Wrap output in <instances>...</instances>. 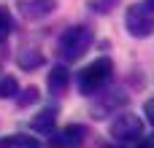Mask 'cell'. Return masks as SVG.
Segmentation results:
<instances>
[{"label": "cell", "instance_id": "cell-18", "mask_svg": "<svg viewBox=\"0 0 154 148\" xmlns=\"http://www.w3.org/2000/svg\"><path fill=\"white\" fill-rule=\"evenodd\" d=\"M143 3H146V5H149V8L154 11V0H143Z\"/></svg>", "mask_w": 154, "mask_h": 148}, {"label": "cell", "instance_id": "cell-3", "mask_svg": "<svg viewBox=\"0 0 154 148\" xmlns=\"http://www.w3.org/2000/svg\"><path fill=\"white\" fill-rule=\"evenodd\" d=\"M125 27L133 38H149L154 32V11L146 3H133L125 11Z\"/></svg>", "mask_w": 154, "mask_h": 148}, {"label": "cell", "instance_id": "cell-12", "mask_svg": "<svg viewBox=\"0 0 154 148\" xmlns=\"http://www.w3.org/2000/svg\"><path fill=\"white\" fill-rule=\"evenodd\" d=\"M11 32H14V16L8 8L0 5V43H5L11 38Z\"/></svg>", "mask_w": 154, "mask_h": 148}, {"label": "cell", "instance_id": "cell-1", "mask_svg": "<svg viewBox=\"0 0 154 148\" xmlns=\"http://www.w3.org/2000/svg\"><path fill=\"white\" fill-rule=\"evenodd\" d=\"M92 43H95V30L89 24H73V27H68L60 35L57 51H60V57L65 62H76V59H81L89 51Z\"/></svg>", "mask_w": 154, "mask_h": 148}, {"label": "cell", "instance_id": "cell-11", "mask_svg": "<svg viewBox=\"0 0 154 148\" xmlns=\"http://www.w3.org/2000/svg\"><path fill=\"white\" fill-rule=\"evenodd\" d=\"M19 92V81L14 75H3L0 78V100H14Z\"/></svg>", "mask_w": 154, "mask_h": 148}, {"label": "cell", "instance_id": "cell-2", "mask_svg": "<svg viewBox=\"0 0 154 148\" xmlns=\"http://www.w3.org/2000/svg\"><path fill=\"white\" fill-rule=\"evenodd\" d=\"M114 78V62L108 57H97L95 62H89L79 75H76V86L84 97H92L97 94L103 86H108Z\"/></svg>", "mask_w": 154, "mask_h": 148}, {"label": "cell", "instance_id": "cell-14", "mask_svg": "<svg viewBox=\"0 0 154 148\" xmlns=\"http://www.w3.org/2000/svg\"><path fill=\"white\" fill-rule=\"evenodd\" d=\"M38 97H41V92L35 89V86H27V89H22V92H16V105L19 108H27V105H32V102H38Z\"/></svg>", "mask_w": 154, "mask_h": 148}, {"label": "cell", "instance_id": "cell-10", "mask_svg": "<svg viewBox=\"0 0 154 148\" xmlns=\"http://www.w3.org/2000/svg\"><path fill=\"white\" fill-rule=\"evenodd\" d=\"M43 62H46V59H43V54H41L38 49H24V51L16 54V65H19L22 70H38Z\"/></svg>", "mask_w": 154, "mask_h": 148}, {"label": "cell", "instance_id": "cell-15", "mask_svg": "<svg viewBox=\"0 0 154 148\" xmlns=\"http://www.w3.org/2000/svg\"><path fill=\"white\" fill-rule=\"evenodd\" d=\"M0 146H24V148H35L38 140L35 138H27V135H11L5 140H0Z\"/></svg>", "mask_w": 154, "mask_h": 148}, {"label": "cell", "instance_id": "cell-4", "mask_svg": "<svg viewBox=\"0 0 154 148\" xmlns=\"http://www.w3.org/2000/svg\"><path fill=\"white\" fill-rule=\"evenodd\" d=\"M108 135L116 143H138V138L143 135V121L135 113H114V121L108 124Z\"/></svg>", "mask_w": 154, "mask_h": 148}, {"label": "cell", "instance_id": "cell-6", "mask_svg": "<svg viewBox=\"0 0 154 148\" xmlns=\"http://www.w3.org/2000/svg\"><path fill=\"white\" fill-rule=\"evenodd\" d=\"M51 146L57 148H70V146H81L84 138H87V127L84 124H68L62 127L60 132H51Z\"/></svg>", "mask_w": 154, "mask_h": 148}, {"label": "cell", "instance_id": "cell-16", "mask_svg": "<svg viewBox=\"0 0 154 148\" xmlns=\"http://www.w3.org/2000/svg\"><path fill=\"white\" fill-rule=\"evenodd\" d=\"M143 116H146V121H149V124L154 127V97L143 102Z\"/></svg>", "mask_w": 154, "mask_h": 148}, {"label": "cell", "instance_id": "cell-13", "mask_svg": "<svg viewBox=\"0 0 154 148\" xmlns=\"http://www.w3.org/2000/svg\"><path fill=\"white\" fill-rule=\"evenodd\" d=\"M116 5H119V0H87V8H89L92 13H97V16L111 13Z\"/></svg>", "mask_w": 154, "mask_h": 148}, {"label": "cell", "instance_id": "cell-8", "mask_svg": "<svg viewBox=\"0 0 154 148\" xmlns=\"http://www.w3.org/2000/svg\"><path fill=\"white\" fill-rule=\"evenodd\" d=\"M54 8H57V0H22L19 3V11L27 19H43L54 13Z\"/></svg>", "mask_w": 154, "mask_h": 148}, {"label": "cell", "instance_id": "cell-5", "mask_svg": "<svg viewBox=\"0 0 154 148\" xmlns=\"http://www.w3.org/2000/svg\"><path fill=\"white\" fill-rule=\"evenodd\" d=\"M92 97H97L95 100V108H92V116L95 119H108V116H114L119 108H125L130 102V97L125 94V89H108V86H103Z\"/></svg>", "mask_w": 154, "mask_h": 148}, {"label": "cell", "instance_id": "cell-9", "mask_svg": "<svg viewBox=\"0 0 154 148\" xmlns=\"http://www.w3.org/2000/svg\"><path fill=\"white\" fill-rule=\"evenodd\" d=\"M57 108H43L38 116H32V121H30V129L32 132H41V135H51L54 132V127H57Z\"/></svg>", "mask_w": 154, "mask_h": 148}, {"label": "cell", "instance_id": "cell-7", "mask_svg": "<svg viewBox=\"0 0 154 148\" xmlns=\"http://www.w3.org/2000/svg\"><path fill=\"white\" fill-rule=\"evenodd\" d=\"M46 86H49V92L51 94H65L68 92V86H70V70L65 67V65H54L51 70H49V75H46Z\"/></svg>", "mask_w": 154, "mask_h": 148}, {"label": "cell", "instance_id": "cell-19", "mask_svg": "<svg viewBox=\"0 0 154 148\" xmlns=\"http://www.w3.org/2000/svg\"><path fill=\"white\" fill-rule=\"evenodd\" d=\"M0 73H3V70H0Z\"/></svg>", "mask_w": 154, "mask_h": 148}, {"label": "cell", "instance_id": "cell-17", "mask_svg": "<svg viewBox=\"0 0 154 148\" xmlns=\"http://www.w3.org/2000/svg\"><path fill=\"white\" fill-rule=\"evenodd\" d=\"M138 146L152 148V146H154V135H149V138H143V135H141V138H138Z\"/></svg>", "mask_w": 154, "mask_h": 148}]
</instances>
